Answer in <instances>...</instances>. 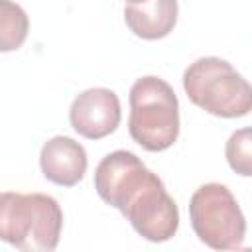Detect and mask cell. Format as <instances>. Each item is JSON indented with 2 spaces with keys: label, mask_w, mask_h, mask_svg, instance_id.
Returning a JSON list of instances; mask_svg holds the SVG:
<instances>
[{
  "label": "cell",
  "mask_w": 252,
  "mask_h": 252,
  "mask_svg": "<svg viewBox=\"0 0 252 252\" xmlns=\"http://www.w3.org/2000/svg\"><path fill=\"white\" fill-rule=\"evenodd\" d=\"M156 177L158 175L150 171L136 154L116 150L104 156L96 165L94 189L106 205L116 207L122 213L130 201Z\"/></svg>",
  "instance_id": "5b68a950"
},
{
  "label": "cell",
  "mask_w": 252,
  "mask_h": 252,
  "mask_svg": "<svg viewBox=\"0 0 252 252\" xmlns=\"http://www.w3.org/2000/svg\"><path fill=\"white\" fill-rule=\"evenodd\" d=\"M63 211L43 193L0 195V238L22 252H51L59 244Z\"/></svg>",
  "instance_id": "6da1fadb"
},
{
  "label": "cell",
  "mask_w": 252,
  "mask_h": 252,
  "mask_svg": "<svg viewBox=\"0 0 252 252\" xmlns=\"http://www.w3.org/2000/svg\"><path fill=\"white\" fill-rule=\"evenodd\" d=\"M224 156L230 169L242 177H252V126L230 134L224 146Z\"/></svg>",
  "instance_id": "8fae6325"
},
{
  "label": "cell",
  "mask_w": 252,
  "mask_h": 252,
  "mask_svg": "<svg viewBox=\"0 0 252 252\" xmlns=\"http://www.w3.org/2000/svg\"><path fill=\"white\" fill-rule=\"evenodd\" d=\"M189 219L203 244L215 250H236L246 236V219L226 185L205 183L189 201Z\"/></svg>",
  "instance_id": "277c9868"
},
{
  "label": "cell",
  "mask_w": 252,
  "mask_h": 252,
  "mask_svg": "<svg viewBox=\"0 0 252 252\" xmlns=\"http://www.w3.org/2000/svg\"><path fill=\"white\" fill-rule=\"evenodd\" d=\"M177 0H146L124 8L126 26L142 39H161L169 35L177 24Z\"/></svg>",
  "instance_id": "9c48e42d"
},
{
  "label": "cell",
  "mask_w": 252,
  "mask_h": 252,
  "mask_svg": "<svg viewBox=\"0 0 252 252\" xmlns=\"http://www.w3.org/2000/svg\"><path fill=\"white\" fill-rule=\"evenodd\" d=\"M87 152L85 148L69 138V136H53L41 146L39 152V167L47 181L73 187L77 185L87 173Z\"/></svg>",
  "instance_id": "ba28073f"
},
{
  "label": "cell",
  "mask_w": 252,
  "mask_h": 252,
  "mask_svg": "<svg viewBox=\"0 0 252 252\" xmlns=\"http://www.w3.org/2000/svg\"><path fill=\"white\" fill-rule=\"evenodd\" d=\"M118 94L104 87L87 89L75 96L69 108V122L77 134L87 140H100L112 134L120 124Z\"/></svg>",
  "instance_id": "52a82bcc"
},
{
  "label": "cell",
  "mask_w": 252,
  "mask_h": 252,
  "mask_svg": "<svg viewBox=\"0 0 252 252\" xmlns=\"http://www.w3.org/2000/svg\"><path fill=\"white\" fill-rule=\"evenodd\" d=\"M128 4H138V2H146V0H126Z\"/></svg>",
  "instance_id": "7c38bea8"
},
{
  "label": "cell",
  "mask_w": 252,
  "mask_h": 252,
  "mask_svg": "<svg viewBox=\"0 0 252 252\" xmlns=\"http://www.w3.org/2000/svg\"><path fill=\"white\" fill-rule=\"evenodd\" d=\"M189 100L219 118H240L252 112V85L224 59L199 57L183 73Z\"/></svg>",
  "instance_id": "3957f363"
},
{
  "label": "cell",
  "mask_w": 252,
  "mask_h": 252,
  "mask_svg": "<svg viewBox=\"0 0 252 252\" xmlns=\"http://www.w3.org/2000/svg\"><path fill=\"white\" fill-rule=\"evenodd\" d=\"M128 132L148 152L171 148L179 136V100L169 83L148 75L130 89Z\"/></svg>",
  "instance_id": "7a4b0ae2"
},
{
  "label": "cell",
  "mask_w": 252,
  "mask_h": 252,
  "mask_svg": "<svg viewBox=\"0 0 252 252\" xmlns=\"http://www.w3.org/2000/svg\"><path fill=\"white\" fill-rule=\"evenodd\" d=\"M30 20L22 6L0 0V51H14L22 47L28 37Z\"/></svg>",
  "instance_id": "30bf717a"
},
{
  "label": "cell",
  "mask_w": 252,
  "mask_h": 252,
  "mask_svg": "<svg viewBox=\"0 0 252 252\" xmlns=\"http://www.w3.org/2000/svg\"><path fill=\"white\" fill-rule=\"evenodd\" d=\"M122 215L130 220L132 228L150 242H165L173 238L179 228V209L159 177L146 185Z\"/></svg>",
  "instance_id": "8992f818"
}]
</instances>
